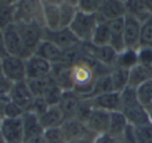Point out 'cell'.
Instances as JSON below:
<instances>
[{"label":"cell","instance_id":"obj_21","mask_svg":"<svg viewBox=\"0 0 152 143\" xmlns=\"http://www.w3.org/2000/svg\"><path fill=\"white\" fill-rule=\"evenodd\" d=\"M51 74L54 77L57 84L62 89V91L74 90V84H72V67L70 66L62 63L54 64Z\"/></svg>","mask_w":152,"mask_h":143},{"label":"cell","instance_id":"obj_23","mask_svg":"<svg viewBox=\"0 0 152 143\" xmlns=\"http://www.w3.org/2000/svg\"><path fill=\"white\" fill-rule=\"evenodd\" d=\"M23 127H24V135L25 141L31 139V138L37 137V136L44 135L45 130L42 129L39 123V118L36 114L27 111L22 116Z\"/></svg>","mask_w":152,"mask_h":143},{"label":"cell","instance_id":"obj_39","mask_svg":"<svg viewBox=\"0 0 152 143\" xmlns=\"http://www.w3.org/2000/svg\"><path fill=\"white\" fill-rule=\"evenodd\" d=\"M49 107H50V106H49L48 102L46 101V99H45L44 97H35L29 111L36 114L39 117L40 115L44 114L45 112L48 110Z\"/></svg>","mask_w":152,"mask_h":143},{"label":"cell","instance_id":"obj_1","mask_svg":"<svg viewBox=\"0 0 152 143\" xmlns=\"http://www.w3.org/2000/svg\"><path fill=\"white\" fill-rule=\"evenodd\" d=\"M120 111L125 115L129 125L134 128H140L152 124L149 112L139 101L136 89L127 87L120 93Z\"/></svg>","mask_w":152,"mask_h":143},{"label":"cell","instance_id":"obj_40","mask_svg":"<svg viewBox=\"0 0 152 143\" xmlns=\"http://www.w3.org/2000/svg\"><path fill=\"white\" fill-rule=\"evenodd\" d=\"M25 111L14 102L8 101L4 109V118H19L22 117Z\"/></svg>","mask_w":152,"mask_h":143},{"label":"cell","instance_id":"obj_48","mask_svg":"<svg viewBox=\"0 0 152 143\" xmlns=\"http://www.w3.org/2000/svg\"><path fill=\"white\" fill-rule=\"evenodd\" d=\"M0 76H3V68H2V59H0Z\"/></svg>","mask_w":152,"mask_h":143},{"label":"cell","instance_id":"obj_9","mask_svg":"<svg viewBox=\"0 0 152 143\" xmlns=\"http://www.w3.org/2000/svg\"><path fill=\"white\" fill-rule=\"evenodd\" d=\"M142 23L134 17L126 14L124 17V46L125 48H134L138 50L140 48V38Z\"/></svg>","mask_w":152,"mask_h":143},{"label":"cell","instance_id":"obj_42","mask_svg":"<svg viewBox=\"0 0 152 143\" xmlns=\"http://www.w3.org/2000/svg\"><path fill=\"white\" fill-rule=\"evenodd\" d=\"M139 63L152 66V48L150 46H140L138 48Z\"/></svg>","mask_w":152,"mask_h":143},{"label":"cell","instance_id":"obj_43","mask_svg":"<svg viewBox=\"0 0 152 143\" xmlns=\"http://www.w3.org/2000/svg\"><path fill=\"white\" fill-rule=\"evenodd\" d=\"M14 82H12L5 76H0V99L1 100H10L8 95L10 93Z\"/></svg>","mask_w":152,"mask_h":143},{"label":"cell","instance_id":"obj_20","mask_svg":"<svg viewBox=\"0 0 152 143\" xmlns=\"http://www.w3.org/2000/svg\"><path fill=\"white\" fill-rule=\"evenodd\" d=\"M150 80H152V66L139 63L129 70L128 87L137 90L139 87Z\"/></svg>","mask_w":152,"mask_h":143},{"label":"cell","instance_id":"obj_35","mask_svg":"<svg viewBox=\"0 0 152 143\" xmlns=\"http://www.w3.org/2000/svg\"><path fill=\"white\" fill-rule=\"evenodd\" d=\"M44 139H45V141H46V143H66L67 142V139H66L61 127L45 130Z\"/></svg>","mask_w":152,"mask_h":143},{"label":"cell","instance_id":"obj_22","mask_svg":"<svg viewBox=\"0 0 152 143\" xmlns=\"http://www.w3.org/2000/svg\"><path fill=\"white\" fill-rule=\"evenodd\" d=\"M110 27L111 31V41L110 46L116 51L117 53H120L125 48L124 46V18L116 19V20L107 21Z\"/></svg>","mask_w":152,"mask_h":143},{"label":"cell","instance_id":"obj_45","mask_svg":"<svg viewBox=\"0 0 152 143\" xmlns=\"http://www.w3.org/2000/svg\"><path fill=\"white\" fill-rule=\"evenodd\" d=\"M93 143H121V139L113 137L109 133H104L96 136Z\"/></svg>","mask_w":152,"mask_h":143},{"label":"cell","instance_id":"obj_33","mask_svg":"<svg viewBox=\"0 0 152 143\" xmlns=\"http://www.w3.org/2000/svg\"><path fill=\"white\" fill-rule=\"evenodd\" d=\"M111 92H115L112 78H111L110 73L104 74V75L98 76L95 82V84H94L93 91H92L90 95L85 98V99H91V98H94V97H96V96H99V95L107 94V93H111Z\"/></svg>","mask_w":152,"mask_h":143},{"label":"cell","instance_id":"obj_49","mask_svg":"<svg viewBox=\"0 0 152 143\" xmlns=\"http://www.w3.org/2000/svg\"><path fill=\"white\" fill-rule=\"evenodd\" d=\"M0 143H6L5 140H4V138H3V136H2L1 132H0Z\"/></svg>","mask_w":152,"mask_h":143},{"label":"cell","instance_id":"obj_38","mask_svg":"<svg viewBox=\"0 0 152 143\" xmlns=\"http://www.w3.org/2000/svg\"><path fill=\"white\" fill-rule=\"evenodd\" d=\"M92 110H93V107H92V105H91L90 99H85V98H82V101H81V104H80V106H79V109H78V112H77L76 118H78V119H80V121L86 123Z\"/></svg>","mask_w":152,"mask_h":143},{"label":"cell","instance_id":"obj_32","mask_svg":"<svg viewBox=\"0 0 152 143\" xmlns=\"http://www.w3.org/2000/svg\"><path fill=\"white\" fill-rule=\"evenodd\" d=\"M110 75H111V78H112L115 92L121 93L123 90H125L126 87H128L129 70L114 66V67L111 69Z\"/></svg>","mask_w":152,"mask_h":143},{"label":"cell","instance_id":"obj_12","mask_svg":"<svg viewBox=\"0 0 152 143\" xmlns=\"http://www.w3.org/2000/svg\"><path fill=\"white\" fill-rule=\"evenodd\" d=\"M25 65H26L27 80L45 77L52 73V64L35 54L25 60Z\"/></svg>","mask_w":152,"mask_h":143},{"label":"cell","instance_id":"obj_6","mask_svg":"<svg viewBox=\"0 0 152 143\" xmlns=\"http://www.w3.org/2000/svg\"><path fill=\"white\" fill-rule=\"evenodd\" d=\"M2 68L3 75L14 84L27 80L25 60L8 55L2 59Z\"/></svg>","mask_w":152,"mask_h":143},{"label":"cell","instance_id":"obj_41","mask_svg":"<svg viewBox=\"0 0 152 143\" xmlns=\"http://www.w3.org/2000/svg\"><path fill=\"white\" fill-rule=\"evenodd\" d=\"M136 133L139 143H152V124L136 128Z\"/></svg>","mask_w":152,"mask_h":143},{"label":"cell","instance_id":"obj_50","mask_svg":"<svg viewBox=\"0 0 152 143\" xmlns=\"http://www.w3.org/2000/svg\"><path fill=\"white\" fill-rule=\"evenodd\" d=\"M2 119H3V118H2V117L0 116V125H1V121H2Z\"/></svg>","mask_w":152,"mask_h":143},{"label":"cell","instance_id":"obj_27","mask_svg":"<svg viewBox=\"0 0 152 143\" xmlns=\"http://www.w3.org/2000/svg\"><path fill=\"white\" fill-rule=\"evenodd\" d=\"M125 6L127 14L137 18L142 24L152 17V14L146 5V1L128 0V1H125Z\"/></svg>","mask_w":152,"mask_h":143},{"label":"cell","instance_id":"obj_4","mask_svg":"<svg viewBox=\"0 0 152 143\" xmlns=\"http://www.w3.org/2000/svg\"><path fill=\"white\" fill-rule=\"evenodd\" d=\"M4 39H5L6 50L10 56L18 57L23 60H27L33 55V53L25 46L24 41L18 33L14 24L6 27L3 30Z\"/></svg>","mask_w":152,"mask_h":143},{"label":"cell","instance_id":"obj_19","mask_svg":"<svg viewBox=\"0 0 152 143\" xmlns=\"http://www.w3.org/2000/svg\"><path fill=\"white\" fill-rule=\"evenodd\" d=\"M46 28L50 30L60 29V6L59 1H42Z\"/></svg>","mask_w":152,"mask_h":143},{"label":"cell","instance_id":"obj_5","mask_svg":"<svg viewBox=\"0 0 152 143\" xmlns=\"http://www.w3.org/2000/svg\"><path fill=\"white\" fill-rule=\"evenodd\" d=\"M42 40L54 43L62 51H66L70 48L82 43L74 33L70 31L69 28H62L58 30H50L48 28H42Z\"/></svg>","mask_w":152,"mask_h":143},{"label":"cell","instance_id":"obj_36","mask_svg":"<svg viewBox=\"0 0 152 143\" xmlns=\"http://www.w3.org/2000/svg\"><path fill=\"white\" fill-rule=\"evenodd\" d=\"M140 46H150L152 48V17L142 24Z\"/></svg>","mask_w":152,"mask_h":143},{"label":"cell","instance_id":"obj_24","mask_svg":"<svg viewBox=\"0 0 152 143\" xmlns=\"http://www.w3.org/2000/svg\"><path fill=\"white\" fill-rule=\"evenodd\" d=\"M38 118H39V123L44 130L59 128L64 123V116L58 105L50 106L48 110L44 114L40 115Z\"/></svg>","mask_w":152,"mask_h":143},{"label":"cell","instance_id":"obj_3","mask_svg":"<svg viewBox=\"0 0 152 143\" xmlns=\"http://www.w3.org/2000/svg\"><path fill=\"white\" fill-rule=\"evenodd\" d=\"M15 22L32 23L45 28L42 1H17Z\"/></svg>","mask_w":152,"mask_h":143},{"label":"cell","instance_id":"obj_26","mask_svg":"<svg viewBox=\"0 0 152 143\" xmlns=\"http://www.w3.org/2000/svg\"><path fill=\"white\" fill-rule=\"evenodd\" d=\"M128 125H129V123H128L127 118L121 111L111 112L110 128H109L108 133L112 135L113 137L121 139Z\"/></svg>","mask_w":152,"mask_h":143},{"label":"cell","instance_id":"obj_25","mask_svg":"<svg viewBox=\"0 0 152 143\" xmlns=\"http://www.w3.org/2000/svg\"><path fill=\"white\" fill-rule=\"evenodd\" d=\"M27 84L30 87L34 97H45L46 94L50 91L51 87H54L57 82H55L52 74H50V75L45 76V77L27 80Z\"/></svg>","mask_w":152,"mask_h":143},{"label":"cell","instance_id":"obj_46","mask_svg":"<svg viewBox=\"0 0 152 143\" xmlns=\"http://www.w3.org/2000/svg\"><path fill=\"white\" fill-rule=\"evenodd\" d=\"M8 56L7 50H6L5 39H4L3 30L0 29V59H4L5 57Z\"/></svg>","mask_w":152,"mask_h":143},{"label":"cell","instance_id":"obj_34","mask_svg":"<svg viewBox=\"0 0 152 143\" xmlns=\"http://www.w3.org/2000/svg\"><path fill=\"white\" fill-rule=\"evenodd\" d=\"M137 95H138L139 101L147 110L152 101V80L145 82L144 84L139 87L137 89Z\"/></svg>","mask_w":152,"mask_h":143},{"label":"cell","instance_id":"obj_17","mask_svg":"<svg viewBox=\"0 0 152 143\" xmlns=\"http://www.w3.org/2000/svg\"><path fill=\"white\" fill-rule=\"evenodd\" d=\"M91 105L95 109L104 110L108 112L120 111L121 99L120 93L118 92H111V93L102 94L90 99Z\"/></svg>","mask_w":152,"mask_h":143},{"label":"cell","instance_id":"obj_16","mask_svg":"<svg viewBox=\"0 0 152 143\" xmlns=\"http://www.w3.org/2000/svg\"><path fill=\"white\" fill-rule=\"evenodd\" d=\"M110 112L93 108L87 119L86 125L95 136L108 133L110 128Z\"/></svg>","mask_w":152,"mask_h":143},{"label":"cell","instance_id":"obj_11","mask_svg":"<svg viewBox=\"0 0 152 143\" xmlns=\"http://www.w3.org/2000/svg\"><path fill=\"white\" fill-rule=\"evenodd\" d=\"M83 46H84L86 52L99 64L111 68V69L115 66L118 53L111 46H93L90 42L83 43Z\"/></svg>","mask_w":152,"mask_h":143},{"label":"cell","instance_id":"obj_7","mask_svg":"<svg viewBox=\"0 0 152 143\" xmlns=\"http://www.w3.org/2000/svg\"><path fill=\"white\" fill-rule=\"evenodd\" d=\"M14 25L16 26L17 31L20 34L25 46L34 54L37 46L42 40V28L36 24H32V23L15 22Z\"/></svg>","mask_w":152,"mask_h":143},{"label":"cell","instance_id":"obj_51","mask_svg":"<svg viewBox=\"0 0 152 143\" xmlns=\"http://www.w3.org/2000/svg\"><path fill=\"white\" fill-rule=\"evenodd\" d=\"M151 119H152V118H151Z\"/></svg>","mask_w":152,"mask_h":143},{"label":"cell","instance_id":"obj_15","mask_svg":"<svg viewBox=\"0 0 152 143\" xmlns=\"http://www.w3.org/2000/svg\"><path fill=\"white\" fill-rule=\"evenodd\" d=\"M125 1L121 0H107L102 1V5L97 12L99 21H112L124 18L126 16Z\"/></svg>","mask_w":152,"mask_h":143},{"label":"cell","instance_id":"obj_37","mask_svg":"<svg viewBox=\"0 0 152 143\" xmlns=\"http://www.w3.org/2000/svg\"><path fill=\"white\" fill-rule=\"evenodd\" d=\"M100 5H102V1H99V0H81V1H77L78 10L85 12V14H97Z\"/></svg>","mask_w":152,"mask_h":143},{"label":"cell","instance_id":"obj_13","mask_svg":"<svg viewBox=\"0 0 152 143\" xmlns=\"http://www.w3.org/2000/svg\"><path fill=\"white\" fill-rule=\"evenodd\" d=\"M81 101H82V97L77 94L74 90L62 92L61 98L57 105L63 114L64 121L67 119L76 118Z\"/></svg>","mask_w":152,"mask_h":143},{"label":"cell","instance_id":"obj_2","mask_svg":"<svg viewBox=\"0 0 152 143\" xmlns=\"http://www.w3.org/2000/svg\"><path fill=\"white\" fill-rule=\"evenodd\" d=\"M98 22L97 14H85L78 10L68 28L82 43H88L91 41Z\"/></svg>","mask_w":152,"mask_h":143},{"label":"cell","instance_id":"obj_10","mask_svg":"<svg viewBox=\"0 0 152 143\" xmlns=\"http://www.w3.org/2000/svg\"><path fill=\"white\" fill-rule=\"evenodd\" d=\"M8 98H10V101L14 102L19 107L22 108L25 112H27L30 110L35 97L32 94L26 80V82L14 84L12 90H10V95H8Z\"/></svg>","mask_w":152,"mask_h":143},{"label":"cell","instance_id":"obj_14","mask_svg":"<svg viewBox=\"0 0 152 143\" xmlns=\"http://www.w3.org/2000/svg\"><path fill=\"white\" fill-rule=\"evenodd\" d=\"M61 129L67 141L83 138H95L96 136L88 129L86 123L78 118L67 119L61 126Z\"/></svg>","mask_w":152,"mask_h":143},{"label":"cell","instance_id":"obj_44","mask_svg":"<svg viewBox=\"0 0 152 143\" xmlns=\"http://www.w3.org/2000/svg\"><path fill=\"white\" fill-rule=\"evenodd\" d=\"M122 143H139L138 137H137L136 128L132 127V125H128L124 132L123 136L121 138Z\"/></svg>","mask_w":152,"mask_h":143},{"label":"cell","instance_id":"obj_8","mask_svg":"<svg viewBox=\"0 0 152 143\" xmlns=\"http://www.w3.org/2000/svg\"><path fill=\"white\" fill-rule=\"evenodd\" d=\"M0 132L6 143H24V127L22 117L3 118L0 125Z\"/></svg>","mask_w":152,"mask_h":143},{"label":"cell","instance_id":"obj_47","mask_svg":"<svg viewBox=\"0 0 152 143\" xmlns=\"http://www.w3.org/2000/svg\"><path fill=\"white\" fill-rule=\"evenodd\" d=\"M95 138H83V139H76V140H70L66 143H93Z\"/></svg>","mask_w":152,"mask_h":143},{"label":"cell","instance_id":"obj_29","mask_svg":"<svg viewBox=\"0 0 152 143\" xmlns=\"http://www.w3.org/2000/svg\"><path fill=\"white\" fill-rule=\"evenodd\" d=\"M111 31L107 21H99L92 35L90 43L96 46H110Z\"/></svg>","mask_w":152,"mask_h":143},{"label":"cell","instance_id":"obj_30","mask_svg":"<svg viewBox=\"0 0 152 143\" xmlns=\"http://www.w3.org/2000/svg\"><path fill=\"white\" fill-rule=\"evenodd\" d=\"M59 6H60L61 18L60 29L68 28L78 12L77 1H59Z\"/></svg>","mask_w":152,"mask_h":143},{"label":"cell","instance_id":"obj_18","mask_svg":"<svg viewBox=\"0 0 152 143\" xmlns=\"http://www.w3.org/2000/svg\"><path fill=\"white\" fill-rule=\"evenodd\" d=\"M34 54L47 60L52 65H54V64L61 63L62 57H63V51L48 40H42L36 48Z\"/></svg>","mask_w":152,"mask_h":143},{"label":"cell","instance_id":"obj_31","mask_svg":"<svg viewBox=\"0 0 152 143\" xmlns=\"http://www.w3.org/2000/svg\"><path fill=\"white\" fill-rule=\"evenodd\" d=\"M137 64H139L138 50H134V48H124L122 52L118 53V55H117V60L115 66L130 70Z\"/></svg>","mask_w":152,"mask_h":143},{"label":"cell","instance_id":"obj_28","mask_svg":"<svg viewBox=\"0 0 152 143\" xmlns=\"http://www.w3.org/2000/svg\"><path fill=\"white\" fill-rule=\"evenodd\" d=\"M17 1H0V29L4 30L6 27L15 23Z\"/></svg>","mask_w":152,"mask_h":143}]
</instances>
